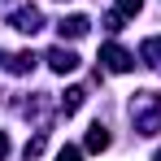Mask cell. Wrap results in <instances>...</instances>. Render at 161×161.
<instances>
[{
	"mask_svg": "<svg viewBox=\"0 0 161 161\" xmlns=\"http://www.w3.org/2000/svg\"><path fill=\"white\" fill-rule=\"evenodd\" d=\"M131 118H135V131L139 135H157L161 131V100L153 92H135L131 96Z\"/></svg>",
	"mask_w": 161,
	"mask_h": 161,
	"instance_id": "cell-1",
	"label": "cell"
},
{
	"mask_svg": "<svg viewBox=\"0 0 161 161\" xmlns=\"http://www.w3.org/2000/svg\"><path fill=\"white\" fill-rule=\"evenodd\" d=\"M100 61H105L113 74H126V70L135 65V57L126 53V48H118V44H105V48H100Z\"/></svg>",
	"mask_w": 161,
	"mask_h": 161,
	"instance_id": "cell-2",
	"label": "cell"
},
{
	"mask_svg": "<svg viewBox=\"0 0 161 161\" xmlns=\"http://www.w3.org/2000/svg\"><path fill=\"white\" fill-rule=\"evenodd\" d=\"M39 22H44V13H39L35 4H26V9H18V13L9 18V26H13V31H22V35H35V31H39Z\"/></svg>",
	"mask_w": 161,
	"mask_h": 161,
	"instance_id": "cell-3",
	"label": "cell"
},
{
	"mask_svg": "<svg viewBox=\"0 0 161 161\" xmlns=\"http://www.w3.org/2000/svg\"><path fill=\"white\" fill-rule=\"evenodd\" d=\"M48 65H53L57 74H74V70H79V57L70 53V48H53V53H48Z\"/></svg>",
	"mask_w": 161,
	"mask_h": 161,
	"instance_id": "cell-4",
	"label": "cell"
},
{
	"mask_svg": "<svg viewBox=\"0 0 161 161\" xmlns=\"http://www.w3.org/2000/svg\"><path fill=\"white\" fill-rule=\"evenodd\" d=\"M57 31H61V39H65V35H70V39H83V35L92 31V22H87V18H61Z\"/></svg>",
	"mask_w": 161,
	"mask_h": 161,
	"instance_id": "cell-5",
	"label": "cell"
},
{
	"mask_svg": "<svg viewBox=\"0 0 161 161\" xmlns=\"http://www.w3.org/2000/svg\"><path fill=\"white\" fill-rule=\"evenodd\" d=\"M83 100H87V92H83V87H70V92L61 96V113H65V118H70V113H79Z\"/></svg>",
	"mask_w": 161,
	"mask_h": 161,
	"instance_id": "cell-6",
	"label": "cell"
},
{
	"mask_svg": "<svg viewBox=\"0 0 161 161\" xmlns=\"http://www.w3.org/2000/svg\"><path fill=\"white\" fill-rule=\"evenodd\" d=\"M105 148H109V131L96 122V126L87 131V153H105Z\"/></svg>",
	"mask_w": 161,
	"mask_h": 161,
	"instance_id": "cell-7",
	"label": "cell"
},
{
	"mask_svg": "<svg viewBox=\"0 0 161 161\" xmlns=\"http://www.w3.org/2000/svg\"><path fill=\"white\" fill-rule=\"evenodd\" d=\"M139 57H144V65H161V39H144Z\"/></svg>",
	"mask_w": 161,
	"mask_h": 161,
	"instance_id": "cell-8",
	"label": "cell"
},
{
	"mask_svg": "<svg viewBox=\"0 0 161 161\" xmlns=\"http://www.w3.org/2000/svg\"><path fill=\"white\" fill-rule=\"evenodd\" d=\"M139 9H144V0H118V13H122V18H135Z\"/></svg>",
	"mask_w": 161,
	"mask_h": 161,
	"instance_id": "cell-9",
	"label": "cell"
},
{
	"mask_svg": "<svg viewBox=\"0 0 161 161\" xmlns=\"http://www.w3.org/2000/svg\"><path fill=\"white\" fill-rule=\"evenodd\" d=\"M39 153H44V135H35V139L26 144V157H39Z\"/></svg>",
	"mask_w": 161,
	"mask_h": 161,
	"instance_id": "cell-10",
	"label": "cell"
},
{
	"mask_svg": "<svg viewBox=\"0 0 161 161\" xmlns=\"http://www.w3.org/2000/svg\"><path fill=\"white\" fill-rule=\"evenodd\" d=\"M57 161H79V148H74V144H65V148L57 153Z\"/></svg>",
	"mask_w": 161,
	"mask_h": 161,
	"instance_id": "cell-11",
	"label": "cell"
},
{
	"mask_svg": "<svg viewBox=\"0 0 161 161\" xmlns=\"http://www.w3.org/2000/svg\"><path fill=\"white\" fill-rule=\"evenodd\" d=\"M0 157H9V135L0 131Z\"/></svg>",
	"mask_w": 161,
	"mask_h": 161,
	"instance_id": "cell-12",
	"label": "cell"
},
{
	"mask_svg": "<svg viewBox=\"0 0 161 161\" xmlns=\"http://www.w3.org/2000/svg\"><path fill=\"white\" fill-rule=\"evenodd\" d=\"M153 161H161V148H157V157H153Z\"/></svg>",
	"mask_w": 161,
	"mask_h": 161,
	"instance_id": "cell-13",
	"label": "cell"
}]
</instances>
